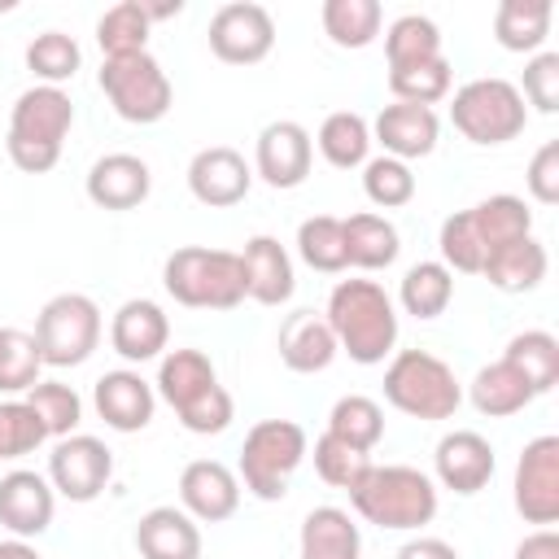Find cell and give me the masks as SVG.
I'll use <instances>...</instances> for the list:
<instances>
[{
    "label": "cell",
    "instance_id": "41",
    "mask_svg": "<svg viewBox=\"0 0 559 559\" xmlns=\"http://www.w3.org/2000/svg\"><path fill=\"white\" fill-rule=\"evenodd\" d=\"M450 83H454V70H450L445 57L389 70V92H393V100H402V105H424V109H432L437 100L450 96Z\"/></svg>",
    "mask_w": 559,
    "mask_h": 559
},
{
    "label": "cell",
    "instance_id": "27",
    "mask_svg": "<svg viewBox=\"0 0 559 559\" xmlns=\"http://www.w3.org/2000/svg\"><path fill=\"white\" fill-rule=\"evenodd\" d=\"M546 245L537 236H524V240H511L502 249H493L480 266V275L498 288V293H533L542 280H546Z\"/></svg>",
    "mask_w": 559,
    "mask_h": 559
},
{
    "label": "cell",
    "instance_id": "9",
    "mask_svg": "<svg viewBox=\"0 0 559 559\" xmlns=\"http://www.w3.org/2000/svg\"><path fill=\"white\" fill-rule=\"evenodd\" d=\"M100 92L114 105L122 122L148 127L162 122L175 105V87L153 52H131V57H105L100 61Z\"/></svg>",
    "mask_w": 559,
    "mask_h": 559
},
{
    "label": "cell",
    "instance_id": "4",
    "mask_svg": "<svg viewBox=\"0 0 559 559\" xmlns=\"http://www.w3.org/2000/svg\"><path fill=\"white\" fill-rule=\"evenodd\" d=\"M74 127V100L61 87H26L9 109V162L26 175H48L61 162V144Z\"/></svg>",
    "mask_w": 559,
    "mask_h": 559
},
{
    "label": "cell",
    "instance_id": "46",
    "mask_svg": "<svg viewBox=\"0 0 559 559\" xmlns=\"http://www.w3.org/2000/svg\"><path fill=\"white\" fill-rule=\"evenodd\" d=\"M367 467H371V454H362V450H354V445L336 441L332 432H323V437L314 441V472H319V480H323V485H332V489H345V493H349Z\"/></svg>",
    "mask_w": 559,
    "mask_h": 559
},
{
    "label": "cell",
    "instance_id": "38",
    "mask_svg": "<svg viewBox=\"0 0 559 559\" xmlns=\"http://www.w3.org/2000/svg\"><path fill=\"white\" fill-rule=\"evenodd\" d=\"M297 258L310 266V271H323V275H341L349 266V253H345V223L332 218V214H314L297 227Z\"/></svg>",
    "mask_w": 559,
    "mask_h": 559
},
{
    "label": "cell",
    "instance_id": "33",
    "mask_svg": "<svg viewBox=\"0 0 559 559\" xmlns=\"http://www.w3.org/2000/svg\"><path fill=\"white\" fill-rule=\"evenodd\" d=\"M502 358L528 380V389L542 397L559 384V336L542 332V328H528V332H515L502 349Z\"/></svg>",
    "mask_w": 559,
    "mask_h": 559
},
{
    "label": "cell",
    "instance_id": "45",
    "mask_svg": "<svg viewBox=\"0 0 559 559\" xmlns=\"http://www.w3.org/2000/svg\"><path fill=\"white\" fill-rule=\"evenodd\" d=\"M437 245H441V266H445L450 275H454V271H459V275H480V266H485V245H480V236H476L467 210H459V214H450V218L441 223Z\"/></svg>",
    "mask_w": 559,
    "mask_h": 559
},
{
    "label": "cell",
    "instance_id": "37",
    "mask_svg": "<svg viewBox=\"0 0 559 559\" xmlns=\"http://www.w3.org/2000/svg\"><path fill=\"white\" fill-rule=\"evenodd\" d=\"M328 432H332L336 441H345V445L371 454V450L380 445V437H384V411H380V402H371V397H362V393H345V397H336V406L328 411Z\"/></svg>",
    "mask_w": 559,
    "mask_h": 559
},
{
    "label": "cell",
    "instance_id": "11",
    "mask_svg": "<svg viewBox=\"0 0 559 559\" xmlns=\"http://www.w3.org/2000/svg\"><path fill=\"white\" fill-rule=\"evenodd\" d=\"M511 502L528 524L550 528L559 520V437L555 432H542L520 450Z\"/></svg>",
    "mask_w": 559,
    "mask_h": 559
},
{
    "label": "cell",
    "instance_id": "22",
    "mask_svg": "<svg viewBox=\"0 0 559 559\" xmlns=\"http://www.w3.org/2000/svg\"><path fill=\"white\" fill-rule=\"evenodd\" d=\"M166 341H170V319H166V310H162L157 301H148V297L122 301V306L114 310V319H109V345H114V354L127 358V362L162 358Z\"/></svg>",
    "mask_w": 559,
    "mask_h": 559
},
{
    "label": "cell",
    "instance_id": "7",
    "mask_svg": "<svg viewBox=\"0 0 559 559\" xmlns=\"http://www.w3.org/2000/svg\"><path fill=\"white\" fill-rule=\"evenodd\" d=\"M306 454L310 441L297 419H258L240 445V485L262 502H280Z\"/></svg>",
    "mask_w": 559,
    "mask_h": 559
},
{
    "label": "cell",
    "instance_id": "10",
    "mask_svg": "<svg viewBox=\"0 0 559 559\" xmlns=\"http://www.w3.org/2000/svg\"><path fill=\"white\" fill-rule=\"evenodd\" d=\"M35 345L44 367H79L100 345V306L87 293H57L35 314Z\"/></svg>",
    "mask_w": 559,
    "mask_h": 559
},
{
    "label": "cell",
    "instance_id": "34",
    "mask_svg": "<svg viewBox=\"0 0 559 559\" xmlns=\"http://www.w3.org/2000/svg\"><path fill=\"white\" fill-rule=\"evenodd\" d=\"M319 22H323V35L336 48H367L380 35L384 9L376 0H323Z\"/></svg>",
    "mask_w": 559,
    "mask_h": 559
},
{
    "label": "cell",
    "instance_id": "6",
    "mask_svg": "<svg viewBox=\"0 0 559 559\" xmlns=\"http://www.w3.org/2000/svg\"><path fill=\"white\" fill-rule=\"evenodd\" d=\"M384 402L411 419H450L463 402L454 367L428 349H397L384 367Z\"/></svg>",
    "mask_w": 559,
    "mask_h": 559
},
{
    "label": "cell",
    "instance_id": "20",
    "mask_svg": "<svg viewBox=\"0 0 559 559\" xmlns=\"http://www.w3.org/2000/svg\"><path fill=\"white\" fill-rule=\"evenodd\" d=\"M437 135H441V118L424 105H384L371 122V140L384 148V157H397V162H415V157H428L437 148Z\"/></svg>",
    "mask_w": 559,
    "mask_h": 559
},
{
    "label": "cell",
    "instance_id": "29",
    "mask_svg": "<svg viewBox=\"0 0 559 559\" xmlns=\"http://www.w3.org/2000/svg\"><path fill=\"white\" fill-rule=\"evenodd\" d=\"M345 223V253H349V266L358 271H384L397 262L402 253V236L397 227L384 218V214H349L341 218Z\"/></svg>",
    "mask_w": 559,
    "mask_h": 559
},
{
    "label": "cell",
    "instance_id": "3",
    "mask_svg": "<svg viewBox=\"0 0 559 559\" xmlns=\"http://www.w3.org/2000/svg\"><path fill=\"white\" fill-rule=\"evenodd\" d=\"M157 397L179 415V424L197 437H214L231 424V393L218 384L214 362L201 349H170L157 362Z\"/></svg>",
    "mask_w": 559,
    "mask_h": 559
},
{
    "label": "cell",
    "instance_id": "2",
    "mask_svg": "<svg viewBox=\"0 0 559 559\" xmlns=\"http://www.w3.org/2000/svg\"><path fill=\"white\" fill-rule=\"evenodd\" d=\"M349 507L376 528L411 533V528L432 524L437 480L419 467H406V463H371L358 476V485L349 489Z\"/></svg>",
    "mask_w": 559,
    "mask_h": 559
},
{
    "label": "cell",
    "instance_id": "13",
    "mask_svg": "<svg viewBox=\"0 0 559 559\" xmlns=\"http://www.w3.org/2000/svg\"><path fill=\"white\" fill-rule=\"evenodd\" d=\"M275 48V17L253 0H231L210 17V52L227 66H258Z\"/></svg>",
    "mask_w": 559,
    "mask_h": 559
},
{
    "label": "cell",
    "instance_id": "12",
    "mask_svg": "<svg viewBox=\"0 0 559 559\" xmlns=\"http://www.w3.org/2000/svg\"><path fill=\"white\" fill-rule=\"evenodd\" d=\"M114 476V454L100 437H87V432H70L52 445L48 454V485L70 498V502H92L105 493Z\"/></svg>",
    "mask_w": 559,
    "mask_h": 559
},
{
    "label": "cell",
    "instance_id": "19",
    "mask_svg": "<svg viewBox=\"0 0 559 559\" xmlns=\"http://www.w3.org/2000/svg\"><path fill=\"white\" fill-rule=\"evenodd\" d=\"M52 511H57V489L48 485V476L26 467L0 476V524L13 537H26V542L39 537L52 524Z\"/></svg>",
    "mask_w": 559,
    "mask_h": 559
},
{
    "label": "cell",
    "instance_id": "8",
    "mask_svg": "<svg viewBox=\"0 0 559 559\" xmlns=\"http://www.w3.org/2000/svg\"><path fill=\"white\" fill-rule=\"evenodd\" d=\"M450 122L463 140H472L480 148H493V144L515 140L528 127V105H524V96L511 79L489 74V79H472L454 92Z\"/></svg>",
    "mask_w": 559,
    "mask_h": 559
},
{
    "label": "cell",
    "instance_id": "18",
    "mask_svg": "<svg viewBox=\"0 0 559 559\" xmlns=\"http://www.w3.org/2000/svg\"><path fill=\"white\" fill-rule=\"evenodd\" d=\"M92 406L96 415L114 428V432H140L153 424V411H157V389L131 371V367H118V371H105L96 384H92Z\"/></svg>",
    "mask_w": 559,
    "mask_h": 559
},
{
    "label": "cell",
    "instance_id": "23",
    "mask_svg": "<svg viewBox=\"0 0 559 559\" xmlns=\"http://www.w3.org/2000/svg\"><path fill=\"white\" fill-rule=\"evenodd\" d=\"M240 266H245V297H253L258 306H284L297 288L293 258L275 236H249Z\"/></svg>",
    "mask_w": 559,
    "mask_h": 559
},
{
    "label": "cell",
    "instance_id": "26",
    "mask_svg": "<svg viewBox=\"0 0 559 559\" xmlns=\"http://www.w3.org/2000/svg\"><path fill=\"white\" fill-rule=\"evenodd\" d=\"M297 559H362V533L341 507H314L301 520Z\"/></svg>",
    "mask_w": 559,
    "mask_h": 559
},
{
    "label": "cell",
    "instance_id": "47",
    "mask_svg": "<svg viewBox=\"0 0 559 559\" xmlns=\"http://www.w3.org/2000/svg\"><path fill=\"white\" fill-rule=\"evenodd\" d=\"M44 441L48 432L26 402H0V459H22Z\"/></svg>",
    "mask_w": 559,
    "mask_h": 559
},
{
    "label": "cell",
    "instance_id": "43",
    "mask_svg": "<svg viewBox=\"0 0 559 559\" xmlns=\"http://www.w3.org/2000/svg\"><path fill=\"white\" fill-rule=\"evenodd\" d=\"M26 406L35 411V419L44 424V432L57 437V441L70 437L79 428V419H83V397L70 384H61V380H39L26 393Z\"/></svg>",
    "mask_w": 559,
    "mask_h": 559
},
{
    "label": "cell",
    "instance_id": "40",
    "mask_svg": "<svg viewBox=\"0 0 559 559\" xmlns=\"http://www.w3.org/2000/svg\"><path fill=\"white\" fill-rule=\"evenodd\" d=\"M83 66V52L74 44V35L66 31H44L26 44V70L44 83V87H61L66 79H74Z\"/></svg>",
    "mask_w": 559,
    "mask_h": 559
},
{
    "label": "cell",
    "instance_id": "53",
    "mask_svg": "<svg viewBox=\"0 0 559 559\" xmlns=\"http://www.w3.org/2000/svg\"><path fill=\"white\" fill-rule=\"evenodd\" d=\"M0 559H44L26 537H9V542H0Z\"/></svg>",
    "mask_w": 559,
    "mask_h": 559
},
{
    "label": "cell",
    "instance_id": "30",
    "mask_svg": "<svg viewBox=\"0 0 559 559\" xmlns=\"http://www.w3.org/2000/svg\"><path fill=\"white\" fill-rule=\"evenodd\" d=\"M550 0H502L493 9V39L507 52H542L550 35Z\"/></svg>",
    "mask_w": 559,
    "mask_h": 559
},
{
    "label": "cell",
    "instance_id": "28",
    "mask_svg": "<svg viewBox=\"0 0 559 559\" xmlns=\"http://www.w3.org/2000/svg\"><path fill=\"white\" fill-rule=\"evenodd\" d=\"M467 397H472V406H476L480 415L507 419V415H520L537 393L528 389V380H524L507 358H498V362H489V367H480V371L472 376Z\"/></svg>",
    "mask_w": 559,
    "mask_h": 559
},
{
    "label": "cell",
    "instance_id": "17",
    "mask_svg": "<svg viewBox=\"0 0 559 559\" xmlns=\"http://www.w3.org/2000/svg\"><path fill=\"white\" fill-rule=\"evenodd\" d=\"M179 507L197 524H223L240 507V476L218 459H192L179 472Z\"/></svg>",
    "mask_w": 559,
    "mask_h": 559
},
{
    "label": "cell",
    "instance_id": "25",
    "mask_svg": "<svg viewBox=\"0 0 559 559\" xmlns=\"http://www.w3.org/2000/svg\"><path fill=\"white\" fill-rule=\"evenodd\" d=\"M140 559H201V528L183 507H153L135 524Z\"/></svg>",
    "mask_w": 559,
    "mask_h": 559
},
{
    "label": "cell",
    "instance_id": "36",
    "mask_svg": "<svg viewBox=\"0 0 559 559\" xmlns=\"http://www.w3.org/2000/svg\"><path fill=\"white\" fill-rule=\"evenodd\" d=\"M384 57H389V70L445 57V52H441V31H437V22L424 17V13H402V17H393L389 31H384Z\"/></svg>",
    "mask_w": 559,
    "mask_h": 559
},
{
    "label": "cell",
    "instance_id": "32",
    "mask_svg": "<svg viewBox=\"0 0 559 559\" xmlns=\"http://www.w3.org/2000/svg\"><path fill=\"white\" fill-rule=\"evenodd\" d=\"M319 153L328 166L336 170H354V166H367V153H371V122L354 109H336L319 122V135H314Z\"/></svg>",
    "mask_w": 559,
    "mask_h": 559
},
{
    "label": "cell",
    "instance_id": "51",
    "mask_svg": "<svg viewBox=\"0 0 559 559\" xmlns=\"http://www.w3.org/2000/svg\"><path fill=\"white\" fill-rule=\"evenodd\" d=\"M393 559H459V550L445 537H411L397 546Z\"/></svg>",
    "mask_w": 559,
    "mask_h": 559
},
{
    "label": "cell",
    "instance_id": "35",
    "mask_svg": "<svg viewBox=\"0 0 559 559\" xmlns=\"http://www.w3.org/2000/svg\"><path fill=\"white\" fill-rule=\"evenodd\" d=\"M397 301L406 314L415 319H441L454 301V275L441 266V262H415L406 275H402V288H397Z\"/></svg>",
    "mask_w": 559,
    "mask_h": 559
},
{
    "label": "cell",
    "instance_id": "1",
    "mask_svg": "<svg viewBox=\"0 0 559 559\" xmlns=\"http://www.w3.org/2000/svg\"><path fill=\"white\" fill-rule=\"evenodd\" d=\"M336 349L362 367H376L397 345V306L376 280H336L323 310Z\"/></svg>",
    "mask_w": 559,
    "mask_h": 559
},
{
    "label": "cell",
    "instance_id": "50",
    "mask_svg": "<svg viewBox=\"0 0 559 559\" xmlns=\"http://www.w3.org/2000/svg\"><path fill=\"white\" fill-rule=\"evenodd\" d=\"M511 559H559V533L555 528H537V533L520 537Z\"/></svg>",
    "mask_w": 559,
    "mask_h": 559
},
{
    "label": "cell",
    "instance_id": "5",
    "mask_svg": "<svg viewBox=\"0 0 559 559\" xmlns=\"http://www.w3.org/2000/svg\"><path fill=\"white\" fill-rule=\"evenodd\" d=\"M162 284L188 310H236L245 301V266L231 249L183 245L162 262Z\"/></svg>",
    "mask_w": 559,
    "mask_h": 559
},
{
    "label": "cell",
    "instance_id": "16",
    "mask_svg": "<svg viewBox=\"0 0 559 559\" xmlns=\"http://www.w3.org/2000/svg\"><path fill=\"white\" fill-rule=\"evenodd\" d=\"M253 188V166L227 148V144H210L201 153H192L188 162V192L210 205V210H227V205H240Z\"/></svg>",
    "mask_w": 559,
    "mask_h": 559
},
{
    "label": "cell",
    "instance_id": "48",
    "mask_svg": "<svg viewBox=\"0 0 559 559\" xmlns=\"http://www.w3.org/2000/svg\"><path fill=\"white\" fill-rule=\"evenodd\" d=\"M520 96H524V105H533L537 114H555V109H559V52H533V57H528Z\"/></svg>",
    "mask_w": 559,
    "mask_h": 559
},
{
    "label": "cell",
    "instance_id": "42",
    "mask_svg": "<svg viewBox=\"0 0 559 559\" xmlns=\"http://www.w3.org/2000/svg\"><path fill=\"white\" fill-rule=\"evenodd\" d=\"M44 354L35 345V332L0 328V393H31L39 384Z\"/></svg>",
    "mask_w": 559,
    "mask_h": 559
},
{
    "label": "cell",
    "instance_id": "49",
    "mask_svg": "<svg viewBox=\"0 0 559 559\" xmlns=\"http://www.w3.org/2000/svg\"><path fill=\"white\" fill-rule=\"evenodd\" d=\"M524 183H528V197H533L537 205H555V201H559V140H546V144L533 153Z\"/></svg>",
    "mask_w": 559,
    "mask_h": 559
},
{
    "label": "cell",
    "instance_id": "52",
    "mask_svg": "<svg viewBox=\"0 0 559 559\" xmlns=\"http://www.w3.org/2000/svg\"><path fill=\"white\" fill-rule=\"evenodd\" d=\"M140 4H144V17L148 22H166V17H179L183 13V0H162V4L157 0H140Z\"/></svg>",
    "mask_w": 559,
    "mask_h": 559
},
{
    "label": "cell",
    "instance_id": "21",
    "mask_svg": "<svg viewBox=\"0 0 559 559\" xmlns=\"http://www.w3.org/2000/svg\"><path fill=\"white\" fill-rule=\"evenodd\" d=\"M153 192V170L135 153H105L87 170V201L100 210H135Z\"/></svg>",
    "mask_w": 559,
    "mask_h": 559
},
{
    "label": "cell",
    "instance_id": "14",
    "mask_svg": "<svg viewBox=\"0 0 559 559\" xmlns=\"http://www.w3.org/2000/svg\"><path fill=\"white\" fill-rule=\"evenodd\" d=\"M314 166V140L301 122L293 118H280V122H266L258 131V144H253V175L275 188V192H288V188H301L306 175Z\"/></svg>",
    "mask_w": 559,
    "mask_h": 559
},
{
    "label": "cell",
    "instance_id": "39",
    "mask_svg": "<svg viewBox=\"0 0 559 559\" xmlns=\"http://www.w3.org/2000/svg\"><path fill=\"white\" fill-rule=\"evenodd\" d=\"M148 31L153 22L144 17L140 0H118L114 9L100 13L96 22V44L105 57H131V52H148Z\"/></svg>",
    "mask_w": 559,
    "mask_h": 559
},
{
    "label": "cell",
    "instance_id": "44",
    "mask_svg": "<svg viewBox=\"0 0 559 559\" xmlns=\"http://www.w3.org/2000/svg\"><path fill=\"white\" fill-rule=\"evenodd\" d=\"M362 192L380 210H402L415 201V175L406 162L380 153V157H367V166H362Z\"/></svg>",
    "mask_w": 559,
    "mask_h": 559
},
{
    "label": "cell",
    "instance_id": "15",
    "mask_svg": "<svg viewBox=\"0 0 559 559\" xmlns=\"http://www.w3.org/2000/svg\"><path fill=\"white\" fill-rule=\"evenodd\" d=\"M493 467H498L493 445H489L480 432H472V428L445 432V437L437 441V450H432L437 485L450 489V493H463V498L480 493V489L493 480Z\"/></svg>",
    "mask_w": 559,
    "mask_h": 559
},
{
    "label": "cell",
    "instance_id": "24",
    "mask_svg": "<svg viewBox=\"0 0 559 559\" xmlns=\"http://www.w3.org/2000/svg\"><path fill=\"white\" fill-rule=\"evenodd\" d=\"M275 345H280V362H284L288 371H297V376L328 371L332 358L341 354V349H336V336H332V328H328V319L314 314V310L288 314Z\"/></svg>",
    "mask_w": 559,
    "mask_h": 559
},
{
    "label": "cell",
    "instance_id": "31",
    "mask_svg": "<svg viewBox=\"0 0 559 559\" xmlns=\"http://www.w3.org/2000/svg\"><path fill=\"white\" fill-rule=\"evenodd\" d=\"M467 214H472V227H476V236H480V245H485V258H489L493 249L511 245V240L533 236V210L524 205V197L498 192V197L476 201Z\"/></svg>",
    "mask_w": 559,
    "mask_h": 559
}]
</instances>
